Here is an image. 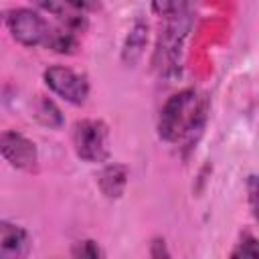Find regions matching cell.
Returning a JSON list of instances; mask_svg holds the SVG:
<instances>
[{"label":"cell","instance_id":"5","mask_svg":"<svg viewBox=\"0 0 259 259\" xmlns=\"http://www.w3.org/2000/svg\"><path fill=\"white\" fill-rule=\"evenodd\" d=\"M34 6L55 16L61 26L73 32H83L89 22V14L99 8V0H32Z\"/></svg>","mask_w":259,"mask_h":259},{"label":"cell","instance_id":"12","mask_svg":"<svg viewBox=\"0 0 259 259\" xmlns=\"http://www.w3.org/2000/svg\"><path fill=\"white\" fill-rule=\"evenodd\" d=\"M71 255L77 259H99V257H105V251L99 247L97 241L85 239V241H77L71 247Z\"/></svg>","mask_w":259,"mask_h":259},{"label":"cell","instance_id":"9","mask_svg":"<svg viewBox=\"0 0 259 259\" xmlns=\"http://www.w3.org/2000/svg\"><path fill=\"white\" fill-rule=\"evenodd\" d=\"M127 178H130V170L125 164H107L97 176V186L105 198L115 200L123 194L127 186Z\"/></svg>","mask_w":259,"mask_h":259},{"label":"cell","instance_id":"14","mask_svg":"<svg viewBox=\"0 0 259 259\" xmlns=\"http://www.w3.org/2000/svg\"><path fill=\"white\" fill-rule=\"evenodd\" d=\"M188 4H190V0H154V10H156L160 16L166 18L168 14L180 10V8L188 6Z\"/></svg>","mask_w":259,"mask_h":259},{"label":"cell","instance_id":"7","mask_svg":"<svg viewBox=\"0 0 259 259\" xmlns=\"http://www.w3.org/2000/svg\"><path fill=\"white\" fill-rule=\"evenodd\" d=\"M0 156L16 170L34 172L38 166V152L32 140L16 130H6L0 134Z\"/></svg>","mask_w":259,"mask_h":259},{"label":"cell","instance_id":"2","mask_svg":"<svg viewBox=\"0 0 259 259\" xmlns=\"http://www.w3.org/2000/svg\"><path fill=\"white\" fill-rule=\"evenodd\" d=\"M190 22H192L190 4L166 16V26L160 32L154 61H152L160 73H170L176 69L178 59H180V51H182V42L188 34Z\"/></svg>","mask_w":259,"mask_h":259},{"label":"cell","instance_id":"3","mask_svg":"<svg viewBox=\"0 0 259 259\" xmlns=\"http://www.w3.org/2000/svg\"><path fill=\"white\" fill-rule=\"evenodd\" d=\"M4 24L10 36L22 47L51 49L53 36L57 32V26H53L49 20H45L38 12L30 8H16V10L6 12Z\"/></svg>","mask_w":259,"mask_h":259},{"label":"cell","instance_id":"11","mask_svg":"<svg viewBox=\"0 0 259 259\" xmlns=\"http://www.w3.org/2000/svg\"><path fill=\"white\" fill-rule=\"evenodd\" d=\"M32 115L40 125H45L49 130H59L65 123L63 113L57 107V103L45 95H36V99L32 101Z\"/></svg>","mask_w":259,"mask_h":259},{"label":"cell","instance_id":"16","mask_svg":"<svg viewBox=\"0 0 259 259\" xmlns=\"http://www.w3.org/2000/svg\"><path fill=\"white\" fill-rule=\"evenodd\" d=\"M255 196H257V190H255V176H249V200H251V208H253V214H255Z\"/></svg>","mask_w":259,"mask_h":259},{"label":"cell","instance_id":"1","mask_svg":"<svg viewBox=\"0 0 259 259\" xmlns=\"http://www.w3.org/2000/svg\"><path fill=\"white\" fill-rule=\"evenodd\" d=\"M206 119V101L194 89H182L168 97L158 117V134L164 142H180L184 140L188 146L196 142L204 127Z\"/></svg>","mask_w":259,"mask_h":259},{"label":"cell","instance_id":"13","mask_svg":"<svg viewBox=\"0 0 259 259\" xmlns=\"http://www.w3.org/2000/svg\"><path fill=\"white\" fill-rule=\"evenodd\" d=\"M231 257H251V259H257L259 257L257 239L251 233H245L241 237V241L237 243V247L231 251Z\"/></svg>","mask_w":259,"mask_h":259},{"label":"cell","instance_id":"10","mask_svg":"<svg viewBox=\"0 0 259 259\" xmlns=\"http://www.w3.org/2000/svg\"><path fill=\"white\" fill-rule=\"evenodd\" d=\"M146 45H148V24L138 20L125 36V42H123V49H121V61L127 67H134L144 57Z\"/></svg>","mask_w":259,"mask_h":259},{"label":"cell","instance_id":"15","mask_svg":"<svg viewBox=\"0 0 259 259\" xmlns=\"http://www.w3.org/2000/svg\"><path fill=\"white\" fill-rule=\"evenodd\" d=\"M150 257H154V259L170 257V253H168V249H166L164 239H154V241L150 243Z\"/></svg>","mask_w":259,"mask_h":259},{"label":"cell","instance_id":"8","mask_svg":"<svg viewBox=\"0 0 259 259\" xmlns=\"http://www.w3.org/2000/svg\"><path fill=\"white\" fill-rule=\"evenodd\" d=\"M30 253L28 233L8 221H0V259H22Z\"/></svg>","mask_w":259,"mask_h":259},{"label":"cell","instance_id":"6","mask_svg":"<svg viewBox=\"0 0 259 259\" xmlns=\"http://www.w3.org/2000/svg\"><path fill=\"white\" fill-rule=\"evenodd\" d=\"M42 79H45L47 87L55 95L63 97L67 103L83 105L87 101V97H89V83H87V79L83 75L75 73L69 67L53 65V67L45 69Z\"/></svg>","mask_w":259,"mask_h":259},{"label":"cell","instance_id":"4","mask_svg":"<svg viewBox=\"0 0 259 259\" xmlns=\"http://www.w3.org/2000/svg\"><path fill=\"white\" fill-rule=\"evenodd\" d=\"M73 148L75 154L89 164L105 162L111 154L109 127L101 119H79L73 125Z\"/></svg>","mask_w":259,"mask_h":259}]
</instances>
